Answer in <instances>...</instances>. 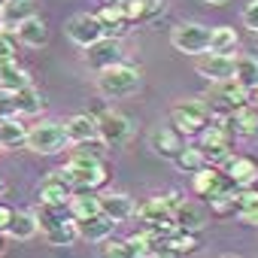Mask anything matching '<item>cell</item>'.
Wrapping results in <instances>:
<instances>
[{
	"label": "cell",
	"instance_id": "1",
	"mask_svg": "<svg viewBox=\"0 0 258 258\" xmlns=\"http://www.w3.org/2000/svg\"><path fill=\"white\" fill-rule=\"evenodd\" d=\"M58 176L70 185V191H97L109 173H106L103 158L70 152V161L64 167H58Z\"/></svg>",
	"mask_w": 258,
	"mask_h": 258
},
{
	"label": "cell",
	"instance_id": "2",
	"mask_svg": "<svg viewBox=\"0 0 258 258\" xmlns=\"http://www.w3.org/2000/svg\"><path fill=\"white\" fill-rule=\"evenodd\" d=\"M94 85H97V91H100L106 100L131 97V94H137L140 85H143V70L134 67V64H127V61H115V64H109V67L97 70Z\"/></svg>",
	"mask_w": 258,
	"mask_h": 258
},
{
	"label": "cell",
	"instance_id": "3",
	"mask_svg": "<svg viewBox=\"0 0 258 258\" xmlns=\"http://www.w3.org/2000/svg\"><path fill=\"white\" fill-rule=\"evenodd\" d=\"M198 146H201L207 164H222L228 155H234V134L225 127L222 118H210L198 131Z\"/></svg>",
	"mask_w": 258,
	"mask_h": 258
},
{
	"label": "cell",
	"instance_id": "4",
	"mask_svg": "<svg viewBox=\"0 0 258 258\" xmlns=\"http://www.w3.org/2000/svg\"><path fill=\"white\" fill-rule=\"evenodd\" d=\"M67 146L70 143H67V134H64V121L46 118V121L28 127V143H25V149H31L34 155H61Z\"/></svg>",
	"mask_w": 258,
	"mask_h": 258
},
{
	"label": "cell",
	"instance_id": "5",
	"mask_svg": "<svg viewBox=\"0 0 258 258\" xmlns=\"http://www.w3.org/2000/svg\"><path fill=\"white\" fill-rule=\"evenodd\" d=\"M246 97H249V88H243L231 76V79H222V82H210V91L204 94V103L210 109V118H225L234 106L246 103Z\"/></svg>",
	"mask_w": 258,
	"mask_h": 258
},
{
	"label": "cell",
	"instance_id": "6",
	"mask_svg": "<svg viewBox=\"0 0 258 258\" xmlns=\"http://www.w3.org/2000/svg\"><path fill=\"white\" fill-rule=\"evenodd\" d=\"M134 219L140 222V228H143V231L155 234L158 240H164L170 231H176V222H173V210L164 204V198H149V201H143V204L137 207Z\"/></svg>",
	"mask_w": 258,
	"mask_h": 258
},
{
	"label": "cell",
	"instance_id": "7",
	"mask_svg": "<svg viewBox=\"0 0 258 258\" xmlns=\"http://www.w3.org/2000/svg\"><path fill=\"white\" fill-rule=\"evenodd\" d=\"M210 121V109L204 103V97H191V100H182L170 109V124L182 137H198V131Z\"/></svg>",
	"mask_w": 258,
	"mask_h": 258
},
{
	"label": "cell",
	"instance_id": "8",
	"mask_svg": "<svg viewBox=\"0 0 258 258\" xmlns=\"http://www.w3.org/2000/svg\"><path fill=\"white\" fill-rule=\"evenodd\" d=\"M210 25H201V22H179L173 31H170V46L182 55H204L207 46H210Z\"/></svg>",
	"mask_w": 258,
	"mask_h": 258
},
{
	"label": "cell",
	"instance_id": "9",
	"mask_svg": "<svg viewBox=\"0 0 258 258\" xmlns=\"http://www.w3.org/2000/svg\"><path fill=\"white\" fill-rule=\"evenodd\" d=\"M94 118H97V137L103 140L106 149H118V146H124L127 140H131V134H134L131 118L121 115V112H115V109H100Z\"/></svg>",
	"mask_w": 258,
	"mask_h": 258
},
{
	"label": "cell",
	"instance_id": "10",
	"mask_svg": "<svg viewBox=\"0 0 258 258\" xmlns=\"http://www.w3.org/2000/svg\"><path fill=\"white\" fill-rule=\"evenodd\" d=\"M64 34H67V40H70L73 46L85 49V46L97 43L100 37H106V28L100 25L97 13H76V16L64 25Z\"/></svg>",
	"mask_w": 258,
	"mask_h": 258
},
{
	"label": "cell",
	"instance_id": "11",
	"mask_svg": "<svg viewBox=\"0 0 258 258\" xmlns=\"http://www.w3.org/2000/svg\"><path fill=\"white\" fill-rule=\"evenodd\" d=\"M191 191L198 198H216V195H225V191H234L231 179L225 176V170H219V164H204L201 170L191 173Z\"/></svg>",
	"mask_w": 258,
	"mask_h": 258
},
{
	"label": "cell",
	"instance_id": "12",
	"mask_svg": "<svg viewBox=\"0 0 258 258\" xmlns=\"http://www.w3.org/2000/svg\"><path fill=\"white\" fill-rule=\"evenodd\" d=\"M10 31H13V37H16V43L25 46V49H43V46L49 43V25H46V19H40L37 13H31L28 19L16 22Z\"/></svg>",
	"mask_w": 258,
	"mask_h": 258
},
{
	"label": "cell",
	"instance_id": "13",
	"mask_svg": "<svg viewBox=\"0 0 258 258\" xmlns=\"http://www.w3.org/2000/svg\"><path fill=\"white\" fill-rule=\"evenodd\" d=\"M115 61H124V52H121V40L118 37H100L97 43H91V46H85V64L97 73V70H103V67H109V64H115Z\"/></svg>",
	"mask_w": 258,
	"mask_h": 258
},
{
	"label": "cell",
	"instance_id": "14",
	"mask_svg": "<svg viewBox=\"0 0 258 258\" xmlns=\"http://www.w3.org/2000/svg\"><path fill=\"white\" fill-rule=\"evenodd\" d=\"M222 170H225V176L231 179L234 188L258 185V161L249 158V155H228L222 161Z\"/></svg>",
	"mask_w": 258,
	"mask_h": 258
},
{
	"label": "cell",
	"instance_id": "15",
	"mask_svg": "<svg viewBox=\"0 0 258 258\" xmlns=\"http://www.w3.org/2000/svg\"><path fill=\"white\" fill-rule=\"evenodd\" d=\"M234 58L237 55H219V52H204L198 55V76H204L207 82H222V79H231L234 76Z\"/></svg>",
	"mask_w": 258,
	"mask_h": 258
},
{
	"label": "cell",
	"instance_id": "16",
	"mask_svg": "<svg viewBox=\"0 0 258 258\" xmlns=\"http://www.w3.org/2000/svg\"><path fill=\"white\" fill-rule=\"evenodd\" d=\"M222 121H225V127H228L234 137H255L258 134V109L249 106V103L234 106Z\"/></svg>",
	"mask_w": 258,
	"mask_h": 258
},
{
	"label": "cell",
	"instance_id": "17",
	"mask_svg": "<svg viewBox=\"0 0 258 258\" xmlns=\"http://www.w3.org/2000/svg\"><path fill=\"white\" fill-rule=\"evenodd\" d=\"M28 143L25 115H4L0 118V152H16Z\"/></svg>",
	"mask_w": 258,
	"mask_h": 258
},
{
	"label": "cell",
	"instance_id": "18",
	"mask_svg": "<svg viewBox=\"0 0 258 258\" xmlns=\"http://www.w3.org/2000/svg\"><path fill=\"white\" fill-rule=\"evenodd\" d=\"M97 198H100V213H106L115 225L134 219V213H137L134 198L124 195V191H106V195H97Z\"/></svg>",
	"mask_w": 258,
	"mask_h": 258
},
{
	"label": "cell",
	"instance_id": "19",
	"mask_svg": "<svg viewBox=\"0 0 258 258\" xmlns=\"http://www.w3.org/2000/svg\"><path fill=\"white\" fill-rule=\"evenodd\" d=\"M76 222V219H73ZM76 231H79V240H85V243H103L106 237H112V231H115V222L106 216V213H97V216H88V219H79L76 222Z\"/></svg>",
	"mask_w": 258,
	"mask_h": 258
},
{
	"label": "cell",
	"instance_id": "20",
	"mask_svg": "<svg viewBox=\"0 0 258 258\" xmlns=\"http://www.w3.org/2000/svg\"><path fill=\"white\" fill-rule=\"evenodd\" d=\"M182 146H185V140H182V134L176 131V127H155V131L149 134V149H152L158 158L173 161Z\"/></svg>",
	"mask_w": 258,
	"mask_h": 258
},
{
	"label": "cell",
	"instance_id": "21",
	"mask_svg": "<svg viewBox=\"0 0 258 258\" xmlns=\"http://www.w3.org/2000/svg\"><path fill=\"white\" fill-rule=\"evenodd\" d=\"M167 10V0H124L121 13L127 19V25H140V22H155L158 16H164Z\"/></svg>",
	"mask_w": 258,
	"mask_h": 258
},
{
	"label": "cell",
	"instance_id": "22",
	"mask_svg": "<svg viewBox=\"0 0 258 258\" xmlns=\"http://www.w3.org/2000/svg\"><path fill=\"white\" fill-rule=\"evenodd\" d=\"M70 195H73V191H70V185L58 176V170L46 173L43 182H40V188H37V201H43V204H58V207H67Z\"/></svg>",
	"mask_w": 258,
	"mask_h": 258
},
{
	"label": "cell",
	"instance_id": "23",
	"mask_svg": "<svg viewBox=\"0 0 258 258\" xmlns=\"http://www.w3.org/2000/svg\"><path fill=\"white\" fill-rule=\"evenodd\" d=\"M173 222H176V228H182V231H191V234H198V231H204V228H207L210 216H207V210H204L201 204L182 201V204H179V207L173 210Z\"/></svg>",
	"mask_w": 258,
	"mask_h": 258
},
{
	"label": "cell",
	"instance_id": "24",
	"mask_svg": "<svg viewBox=\"0 0 258 258\" xmlns=\"http://www.w3.org/2000/svg\"><path fill=\"white\" fill-rule=\"evenodd\" d=\"M10 103H13V112H16V115H37V112H43V106H46L43 94H40L34 85H25V88L10 91Z\"/></svg>",
	"mask_w": 258,
	"mask_h": 258
},
{
	"label": "cell",
	"instance_id": "25",
	"mask_svg": "<svg viewBox=\"0 0 258 258\" xmlns=\"http://www.w3.org/2000/svg\"><path fill=\"white\" fill-rule=\"evenodd\" d=\"M10 240H34L37 234H40V222L34 219V213H28V210H13V219H10V225H7V231H4Z\"/></svg>",
	"mask_w": 258,
	"mask_h": 258
},
{
	"label": "cell",
	"instance_id": "26",
	"mask_svg": "<svg viewBox=\"0 0 258 258\" xmlns=\"http://www.w3.org/2000/svg\"><path fill=\"white\" fill-rule=\"evenodd\" d=\"M64 134H67V143H82V140H91L97 137V118L88 115V112H79V115H70L64 121Z\"/></svg>",
	"mask_w": 258,
	"mask_h": 258
},
{
	"label": "cell",
	"instance_id": "27",
	"mask_svg": "<svg viewBox=\"0 0 258 258\" xmlns=\"http://www.w3.org/2000/svg\"><path fill=\"white\" fill-rule=\"evenodd\" d=\"M43 237H46L49 246H55V249H67V246H73V243L79 240V231H76V222L67 216V219H61V222L43 228Z\"/></svg>",
	"mask_w": 258,
	"mask_h": 258
},
{
	"label": "cell",
	"instance_id": "28",
	"mask_svg": "<svg viewBox=\"0 0 258 258\" xmlns=\"http://www.w3.org/2000/svg\"><path fill=\"white\" fill-rule=\"evenodd\" d=\"M67 213L70 219H88V216H97L100 213V198L97 191H73L70 201H67Z\"/></svg>",
	"mask_w": 258,
	"mask_h": 258
},
{
	"label": "cell",
	"instance_id": "29",
	"mask_svg": "<svg viewBox=\"0 0 258 258\" xmlns=\"http://www.w3.org/2000/svg\"><path fill=\"white\" fill-rule=\"evenodd\" d=\"M31 85V73L13 58V61H0V91H16Z\"/></svg>",
	"mask_w": 258,
	"mask_h": 258
},
{
	"label": "cell",
	"instance_id": "30",
	"mask_svg": "<svg viewBox=\"0 0 258 258\" xmlns=\"http://www.w3.org/2000/svg\"><path fill=\"white\" fill-rule=\"evenodd\" d=\"M237 46H240V34L228 25H219L210 31V46L207 52H219V55H237Z\"/></svg>",
	"mask_w": 258,
	"mask_h": 258
},
{
	"label": "cell",
	"instance_id": "31",
	"mask_svg": "<svg viewBox=\"0 0 258 258\" xmlns=\"http://www.w3.org/2000/svg\"><path fill=\"white\" fill-rule=\"evenodd\" d=\"M161 246H164V255H188V252L198 249V234L176 228V231H170V234L161 240Z\"/></svg>",
	"mask_w": 258,
	"mask_h": 258
},
{
	"label": "cell",
	"instance_id": "32",
	"mask_svg": "<svg viewBox=\"0 0 258 258\" xmlns=\"http://www.w3.org/2000/svg\"><path fill=\"white\" fill-rule=\"evenodd\" d=\"M234 79L243 88H255L258 85V58L255 55H237L234 58Z\"/></svg>",
	"mask_w": 258,
	"mask_h": 258
},
{
	"label": "cell",
	"instance_id": "33",
	"mask_svg": "<svg viewBox=\"0 0 258 258\" xmlns=\"http://www.w3.org/2000/svg\"><path fill=\"white\" fill-rule=\"evenodd\" d=\"M173 164H176V167H179L182 173H195V170H201V167L207 164V158H204L201 146H182V149L176 152Z\"/></svg>",
	"mask_w": 258,
	"mask_h": 258
},
{
	"label": "cell",
	"instance_id": "34",
	"mask_svg": "<svg viewBox=\"0 0 258 258\" xmlns=\"http://www.w3.org/2000/svg\"><path fill=\"white\" fill-rule=\"evenodd\" d=\"M34 13V4L31 0H16V4H0V22H4V28H13L16 22L28 19Z\"/></svg>",
	"mask_w": 258,
	"mask_h": 258
},
{
	"label": "cell",
	"instance_id": "35",
	"mask_svg": "<svg viewBox=\"0 0 258 258\" xmlns=\"http://www.w3.org/2000/svg\"><path fill=\"white\" fill-rule=\"evenodd\" d=\"M31 213H34V219L40 222V231L70 216V213H67V207H58V204H43V201H37V207H34Z\"/></svg>",
	"mask_w": 258,
	"mask_h": 258
},
{
	"label": "cell",
	"instance_id": "36",
	"mask_svg": "<svg viewBox=\"0 0 258 258\" xmlns=\"http://www.w3.org/2000/svg\"><path fill=\"white\" fill-rule=\"evenodd\" d=\"M100 252H103L106 258H137L131 240H115V237H106V240L100 243Z\"/></svg>",
	"mask_w": 258,
	"mask_h": 258
},
{
	"label": "cell",
	"instance_id": "37",
	"mask_svg": "<svg viewBox=\"0 0 258 258\" xmlns=\"http://www.w3.org/2000/svg\"><path fill=\"white\" fill-rule=\"evenodd\" d=\"M258 210V188L249 185V188H237L234 191V213L243 216V213H252Z\"/></svg>",
	"mask_w": 258,
	"mask_h": 258
},
{
	"label": "cell",
	"instance_id": "38",
	"mask_svg": "<svg viewBox=\"0 0 258 258\" xmlns=\"http://www.w3.org/2000/svg\"><path fill=\"white\" fill-rule=\"evenodd\" d=\"M234 191H237V188H234ZM234 191H225V195L210 198V213H213V216H228V213H234Z\"/></svg>",
	"mask_w": 258,
	"mask_h": 258
},
{
	"label": "cell",
	"instance_id": "39",
	"mask_svg": "<svg viewBox=\"0 0 258 258\" xmlns=\"http://www.w3.org/2000/svg\"><path fill=\"white\" fill-rule=\"evenodd\" d=\"M16 49H19V43L13 37V31L10 28H0V61H13Z\"/></svg>",
	"mask_w": 258,
	"mask_h": 258
},
{
	"label": "cell",
	"instance_id": "40",
	"mask_svg": "<svg viewBox=\"0 0 258 258\" xmlns=\"http://www.w3.org/2000/svg\"><path fill=\"white\" fill-rule=\"evenodd\" d=\"M240 19H243V25H246L252 34L258 31V0H249V4L243 7V16H240Z\"/></svg>",
	"mask_w": 258,
	"mask_h": 258
},
{
	"label": "cell",
	"instance_id": "41",
	"mask_svg": "<svg viewBox=\"0 0 258 258\" xmlns=\"http://www.w3.org/2000/svg\"><path fill=\"white\" fill-rule=\"evenodd\" d=\"M10 219H13V207H7V204H0V234L7 231V225H10Z\"/></svg>",
	"mask_w": 258,
	"mask_h": 258
},
{
	"label": "cell",
	"instance_id": "42",
	"mask_svg": "<svg viewBox=\"0 0 258 258\" xmlns=\"http://www.w3.org/2000/svg\"><path fill=\"white\" fill-rule=\"evenodd\" d=\"M182 201H185V198H182V195H179V191H167V195H164V204H167V207H170V210H176V207H179V204H182Z\"/></svg>",
	"mask_w": 258,
	"mask_h": 258
},
{
	"label": "cell",
	"instance_id": "43",
	"mask_svg": "<svg viewBox=\"0 0 258 258\" xmlns=\"http://www.w3.org/2000/svg\"><path fill=\"white\" fill-rule=\"evenodd\" d=\"M243 225H252V228H258V210H252V213H243V216H237Z\"/></svg>",
	"mask_w": 258,
	"mask_h": 258
},
{
	"label": "cell",
	"instance_id": "44",
	"mask_svg": "<svg viewBox=\"0 0 258 258\" xmlns=\"http://www.w3.org/2000/svg\"><path fill=\"white\" fill-rule=\"evenodd\" d=\"M246 103L258 109V85H255V88H249V97H246Z\"/></svg>",
	"mask_w": 258,
	"mask_h": 258
},
{
	"label": "cell",
	"instance_id": "45",
	"mask_svg": "<svg viewBox=\"0 0 258 258\" xmlns=\"http://www.w3.org/2000/svg\"><path fill=\"white\" fill-rule=\"evenodd\" d=\"M201 4H207V7H225L228 0H201Z\"/></svg>",
	"mask_w": 258,
	"mask_h": 258
},
{
	"label": "cell",
	"instance_id": "46",
	"mask_svg": "<svg viewBox=\"0 0 258 258\" xmlns=\"http://www.w3.org/2000/svg\"><path fill=\"white\" fill-rule=\"evenodd\" d=\"M7 191V182H4V176H0V195H4Z\"/></svg>",
	"mask_w": 258,
	"mask_h": 258
},
{
	"label": "cell",
	"instance_id": "47",
	"mask_svg": "<svg viewBox=\"0 0 258 258\" xmlns=\"http://www.w3.org/2000/svg\"><path fill=\"white\" fill-rule=\"evenodd\" d=\"M103 4H124V0H103Z\"/></svg>",
	"mask_w": 258,
	"mask_h": 258
},
{
	"label": "cell",
	"instance_id": "48",
	"mask_svg": "<svg viewBox=\"0 0 258 258\" xmlns=\"http://www.w3.org/2000/svg\"><path fill=\"white\" fill-rule=\"evenodd\" d=\"M0 252H4V234H0Z\"/></svg>",
	"mask_w": 258,
	"mask_h": 258
},
{
	"label": "cell",
	"instance_id": "49",
	"mask_svg": "<svg viewBox=\"0 0 258 258\" xmlns=\"http://www.w3.org/2000/svg\"><path fill=\"white\" fill-rule=\"evenodd\" d=\"M0 4H16V0H0Z\"/></svg>",
	"mask_w": 258,
	"mask_h": 258
},
{
	"label": "cell",
	"instance_id": "50",
	"mask_svg": "<svg viewBox=\"0 0 258 258\" xmlns=\"http://www.w3.org/2000/svg\"><path fill=\"white\" fill-rule=\"evenodd\" d=\"M255 46H258V31H255Z\"/></svg>",
	"mask_w": 258,
	"mask_h": 258
}]
</instances>
